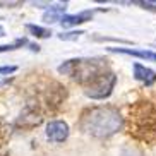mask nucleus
<instances>
[{
  "instance_id": "f8f14e48",
  "label": "nucleus",
  "mask_w": 156,
  "mask_h": 156,
  "mask_svg": "<svg viewBox=\"0 0 156 156\" xmlns=\"http://www.w3.org/2000/svg\"><path fill=\"white\" fill-rule=\"evenodd\" d=\"M26 29L31 33L34 38H50L51 31L50 29L43 28V26H36V24H26Z\"/></svg>"
},
{
  "instance_id": "9d476101",
  "label": "nucleus",
  "mask_w": 156,
  "mask_h": 156,
  "mask_svg": "<svg viewBox=\"0 0 156 156\" xmlns=\"http://www.w3.org/2000/svg\"><path fill=\"white\" fill-rule=\"evenodd\" d=\"M112 53H122V55H130L137 57L141 60H149V62H156V51L151 50H137V48H108Z\"/></svg>"
},
{
  "instance_id": "20e7f679",
  "label": "nucleus",
  "mask_w": 156,
  "mask_h": 156,
  "mask_svg": "<svg viewBox=\"0 0 156 156\" xmlns=\"http://www.w3.org/2000/svg\"><path fill=\"white\" fill-rule=\"evenodd\" d=\"M31 93L33 94L28 100V103L34 105L38 110H41L43 115L46 112H55L67 100V87L53 79H43L36 83V86H33Z\"/></svg>"
},
{
  "instance_id": "39448f33",
  "label": "nucleus",
  "mask_w": 156,
  "mask_h": 156,
  "mask_svg": "<svg viewBox=\"0 0 156 156\" xmlns=\"http://www.w3.org/2000/svg\"><path fill=\"white\" fill-rule=\"evenodd\" d=\"M117 84V76L113 70H106L98 79H94L87 87H84V94L91 100H105L113 93V87Z\"/></svg>"
},
{
  "instance_id": "f257e3e1",
  "label": "nucleus",
  "mask_w": 156,
  "mask_h": 156,
  "mask_svg": "<svg viewBox=\"0 0 156 156\" xmlns=\"http://www.w3.org/2000/svg\"><path fill=\"white\" fill-rule=\"evenodd\" d=\"M79 130L96 139H108L124 127V117L115 106H89L84 108L77 120Z\"/></svg>"
},
{
  "instance_id": "9b49d317",
  "label": "nucleus",
  "mask_w": 156,
  "mask_h": 156,
  "mask_svg": "<svg viewBox=\"0 0 156 156\" xmlns=\"http://www.w3.org/2000/svg\"><path fill=\"white\" fill-rule=\"evenodd\" d=\"M65 9H67V2H64V4L50 5V7H48V10H46L45 14H43V21H45L46 24L57 23V21H60V19H62V16H64Z\"/></svg>"
},
{
  "instance_id": "f03ea898",
  "label": "nucleus",
  "mask_w": 156,
  "mask_h": 156,
  "mask_svg": "<svg viewBox=\"0 0 156 156\" xmlns=\"http://www.w3.org/2000/svg\"><path fill=\"white\" fill-rule=\"evenodd\" d=\"M129 134L146 144H156V96H147L134 101L127 110Z\"/></svg>"
},
{
  "instance_id": "7ed1b4c3",
  "label": "nucleus",
  "mask_w": 156,
  "mask_h": 156,
  "mask_svg": "<svg viewBox=\"0 0 156 156\" xmlns=\"http://www.w3.org/2000/svg\"><path fill=\"white\" fill-rule=\"evenodd\" d=\"M106 70H110V64H108L106 58H100V57H94V58H70L65 60L58 67V74L69 76L72 81H76L83 87H87L94 79H98Z\"/></svg>"
},
{
  "instance_id": "f3484780",
  "label": "nucleus",
  "mask_w": 156,
  "mask_h": 156,
  "mask_svg": "<svg viewBox=\"0 0 156 156\" xmlns=\"http://www.w3.org/2000/svg\"><path fill=\"white\" fill-rule=\"evenodd\" d=\"M2 36H5V29L0 26V38H2Z\"/></svg>"
},
{
  "instance_id": "423d86ee",
  "label": "nucleus",
  "mask_w": 156,
  "mask_h": 156,
  "mask_svg": "<svg viewBox=\"0 0 156 156\" xmlns=\"http://www.w3.org/2000/svg\"><path fill=\"white\" fill-rule=\"evenodd\" d=\"M41 122H43V112L38 110L34 105H29L28 103L26 108L21 112L19 119L16 120V127H23L26 130H29L33 127H38Z\"/></svg>"
},
{
  "instance_id": "6e6552de",
  "label": "nucleus",
  "mask_w": 156,
  "mask_h": 156,
  "mask_svg": "<svg viewBox=\"0 0 156 156\" xmlns=\"http://www.w3.org/2000/svg\"><path fill=\"white\" fill-rule=\"evenodd\" d=\"M93 16H94V10H83L79 14H67L62 16L60 19V24L64 28H72V26H77V24H84L87 21H91Z\"/></svg>"
},
{
  "instance_id": "1a4fd4ad",
  "label": "nucleus",
  "mask_w": 156,
  "mask_h": 156,
  "mask_svg": "<svg viewBox=\"0 0 156 156\" xmlns=\"http://www.w3.org/2000/svg\"><path fill=\"white\" fill-rule=\"evenodd\" d=\"M134 77L137 79L139 83H142L146 87H151L156 83V72L141 64H134Z\"/></svg>"
},
{
  "instance_id": "4468645a",
  "label": "nucleus",
  "mask_w": 156,
  "mask_h": 156,
  "mask_svg": "<svg viewBox=\"0 0 156 156\" xmlns=\"http://www.w3.org/2000/svg\"><path fill=\"white\" fill-rule=\"evenodd\" d=\"M9 137H10V127L5 124L4 119L0 117V147L7 142V139H9Z\"/></svg>"
},
{
  "instance_id": "2eb2a0df",
  "label": "nucleus",
  "mask_w": 156,
  "mask_h": 156,
  "mask_svg": "<svg viewBox=\"0 0 156 156\" xmlns=\"http://www.w3.org/2000/svg\"><path fill=\"white\" fill-rule=\"evenodd\" d=\"M81 34H84L83 31H70V33H62V34H58L60 40H64V41H69V40H77Z\"/></svg>"
},
{
  "instance_id": "ddd939ff",
  "label": "nucleus",
  "mask_w": 156,
  "mask_h": 156,
  "mask_svg": "<svg viewBox=\"0 0 156 156\" xmlns=\"http://www.w3.org/2000/svg\"><path fill=\"white\" fill-rule=\"evenodd\" d=\"M29 46V41L28 38H19L16 40L14 43H7V45H0V53H4V51H10V50H17V48H23V46Z\"/></svg>"
},
{
  "instance_id": "dca6fc26",
  "label": "nucleus",
  "mask_w": 156,
  "mask_h": 156,
  "mask_svg": "<svg viewBox=\"0 0 156 156\" xmlns=\"http://www.w3.org/2000/svg\"><path fill=\"white\" fill-rule=\"evenodd\" d=\"M17 70L16 65H5V67H0V74H4V76H9V74H14Z\"/></svg>"
},
{
  "instance_id": "a211bd4d",
  "label": "nucleus",
  "mask_w": 156,
  "mask_h": 156,
  "mask_svg": "<svg viewBox=\"0 0 156 156\" xmlns=\"http://www.w3.org/2000/svg\"><path fill=\"white\" fill-rule=\"evenodd\" d=\"M0 156H9V154H0Z\"/></svg>"
},
{
  "instance_id": "0eeeda50",
  "label": "nucleus",
  "mask_w": 156,
  "mask_h": 156,
  "mask_svg": "<svg viewBox=\"0 0 156 156\" xmlns=\"http://www.w3.org/2000/svg\"><path fill=\"white\" fill-rule=\"evenodd\" d=\"M69 124L64 120H51L46 125V137L51 142H64L69 137Z\"/></svg>"
}]
</instances>
